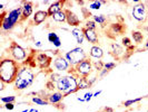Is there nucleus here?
Returning a JSON list of instances; mask_svg holds the SVG:
<instances>
[{
  "mask_svg": "<svg viewBox=\"0 0 148 112\" xmlns=\"http://www.w3.org/2000/svg\"><path fill=\"white\" fill-rule=\"evenodd\" d=\"M71 35L76 39V42H77L78 45H82L84 43V40H85V34H84L82 28H79V27L74 28V29L71 30Z\"/></svg>",
  "mask_w": 148,
  "mask_h": 112,
  "instance_id": "6ab92c4d",
  "label": "nucleus"
},
{
  "mask_svg": "<svg viewBox=\"0 0 148 112\" xmlns=\"http://www.w3.org/2000/svg\"><path fill=\"white\" fill-rule=\"evenodd\" d=\"M105 111L106 112H114V110L111 108H105Z\"/></svg>",
  "mask_w": 148,
  "mask_h": 112,
  "instance_id": "a19ab883",
  "label": "nucleus"
},
{
  "mask_svg": "<svg viewBox=\"0 0 148 112\" xmlns=\"http://www.w3.org/2000/svg\"><path fill=\"white\" fill-rule=\"evenodd\" d=\"M64 97H65L64 93H61V92H59V91H57V92L51 93L50 95H48L47 100H48V102H49L50 104H59L60 102L62 101Z\"/></svg>",
  "mask_w": 148,
  "mask_h": 112,
  "instance_id": "f3484780",
  "label": "nucleus"
},
{
  "mask_svg": "<svg viewBox=\"0 0 148 112\" xmlns=\"http://www.w3.org/2000/svg\"><path fill=\"white\" fill-rule=\"evenodd\" d=\"M49 17L48 13L46 10H37L35 14H34V22L36 25H40Z\"/></svg>",
  "mask_w": 148,
  "mask_h": 112,
  "instance_id": "dca6fc26",
  "label": "nucleus"
},
{
  "mask_svg": "<svg viewBox=\"0 0 148 112\" xmlns=\"http://www.w3.org/2000/svg\"><path fill=\"white\" fill-rule=\"evenodd\" d=\"M115 67H116V63H115V62H107V63L104 64V68H106V70L109 71V72H110L111 70H114Z\"/></svg>",
  "mask_w": 148,
  "mask_h": 112,
  "instance_id": "473e14b6",
  "label": "nucleus"
},
{
  "mask_svg": "<svg viewBox=\"0 0 148 112\" xmlns=\"http://www.w3.org/2000/svg\"><path fill=\"white\" fill-rule=\"evenodd\" d=\"M0 101L3 103V104H7V103H14L16 101L15 95H9V97H2L0 99Z\"/></svg>",
  "mask_w": 148,
  "mask_h": 112,
  "instance_id": "c756f323",
  "label": "nucleus"
},
{
  "mask_svg": "<svg viewBox=\"0 0 148 112\" xmlns=\"http://www.w3.org/2000/svg\"><path fill=\"white\" fill-rule=\"evenodd\" d=\"M101 93H103V90H98V91H96V92L94 93V97H98Z\"/></svg>",
  "mask_w": 148,
  "mask_h": 112,
  "instance_id": "4c0bfd02",
  "label": "nucleus"
},
{
  "mask_svg": "<svg viewBox=\"0 0 148 112\" xmlns=\"http://www.w3.org/2000/svg\"><path fill=\"white\" fill-rule=\"evenodd\" d=\"M32 14H34V3H32V1H22L21 20L28 19Z\"/></svg>",
  "mask_w": 148,
  "mask_h": 112,
  "instance_id": "9d476101",
  "label": "nucleus"
},
{
  "mask_svg": "<svg viewBox=\"0 0 148 112\" xmlns=\"http://www.w3.org/2000/svg\"><path fill=\"white\" fill-rule=\"evenodd\" d=\"M82 30H84V34H85V39L90 44L97 45V43H98V34L96 33V30L87 29V28H84V27H82Z\"/></svg>",
  "mask_w": 148,
  "mask_h": 112,
  "instance_id": "9b49d317",
  "label": "nucleus"
},
{
  "mask_svg": "<svg viewBox=\"0 0 148 112\" xmlns=\"http://www.w3.org/2000/svg\"><path fill=\"white\" fill-rule=\"evenodd\" d=\"M53 67L58 71V72H66L68 71L69 68H70V64H69V62L65 58V56H62V55H58L55 60H53Z\"/></svg>",
  "mask_w": 148,
  "mask_h": 112,
  "instance_id": "1a4fd4ad",
  "label": "nucleus"
},
{
  "mask_svg": "<svg viewBox=\"0 0 148 112\" xmlns=\"http://www.w3.org/2000/svg\"><path fill=\"white\" fill-rule=\"evenodd\" d=\"M51 18L55 20V22H67V11H66V10H61V11H59V13L55 14Z\"/></svg>",
  "mask_w": 148,
  "mask_h": 112,
  "instance_id": "4be33fe9",
  "label": "nucleus"
},
{
  "mask_svg": "<svg viewBox=\"0 0 148 112\" xmlns=\"http://www.w3.org/2000/svg\"><path fill=\"white\" fill-rule=\"evenodd\" d=\"M48 42L49 43H51L55 47H57V48H60L61 47V39L60 37L57 35V33H55V31H50V33H48Z\"/></svg>",
  "mask_w": 148,
  "mask_h": 112,
  "instance_id": "aec40b11",
  "label": "nucleus"
},
{
  "mask_svg": "<svg viewBox=\"0 0 148 112\" xmlns=\"http://www.w3.org/2000/svg\"><path fill=\"white\" fill-rule=\"evenodd\" d=\"M21 6L10 9L8 13H1V29L3 31H10L14 29L17 22L21 20Z\"/></svg>",
  "mask_w": 148,
  "mask_h": 112,
  "instance_id": "f03ea898",
  "label": "nucleus"
},
{
  "mask_svg": "<svg viewBox=\"0 0 148 112\" xmlns=\"http://www.w3.org/2000/svg\"><path fill=\"white\" fill-rule=\"evenodd\" d=\"M97 77H92V79H89V83H90V85H92L94 83L96 82Z\"/></svg>",
  "mask_w": 148,
  "mask_h": 112,
  "instance_id": "ea45409f",
  "label": "nucleus"
},
{
  "mask_svg": "<svg viewBox=\"0 0 148 112\" xmlns=\"http://www.w3.org/2000/svg\"><path fill=\"white\" fill-rule=\"evenodd\" d=\"M145 97H148V95H146V97H135V99H130V100H127V101H125V102L123 103V105H124L125 108H129V106H132V105L136 104V103H138V102L143 101Z\"/></svg>",
  "mask_w": 148,
  "mask_h": 112,
  "instance_id": "b1692460",
  "label": "nucleus"
},
{
  "mask_svg": "<svg viewBox=\"0 0 148 112\" xmlns=\"http://www.w3.org/2000/svg\"><path fill=\"white\" fill-rule=\"evenodd\" d=\"M92 20L98 25L105 26V24L107 22V18L105 15H92Z\"/></svg>",
  "mask_w": 148,
  "mask_h": 112,
  "instance_id": "bb28decb",
  "label": "nucleus"
},
{
  "mask_svg": "<svg viewBox=\"0 0 148 112\" xmlns=\"http://www.w3.org/2000/svg\"><path fill=\"white\" fill-rule=\"evenodd\" d=\"M101 1H98V0H96V1H92V2H90L89 3L88 8L89 9H91V10H99L100 8H101Z\"/></svg>",
  "mask_w": 148,
  "mask_h": 112,
  "instance_id": "c85d7f7f",
  "label": "nucleus"
},
{
  "mask_svg": "<svg viewBox=\"0 0 148 112\" xmlns=\"http://www.w3.org/2000/svg\"><path fill=\"white\" fill-rule=\"evenodd\" d=\"M89 56L91 58H95V60H100L103 56H104V51L100 46L98 45H92L90 51H89Z\"/></svg>",
  "mask_w": 148,
  "mask_h": 112,
  "instance_id": "2eb2a0df",
  "label": "nucleus"
},
{
  "mask_svg": "<svg viewBox=\"0 0 148 112\" xmlns=\"http://www.w3.org/2000/svg\"><path fill=\"white\" fill-rule=\"evenodd\" d=\"M90 86H91V85H90V83H89L88 77H82V76L78 77V89L79 90L89 89Z\"/></svg>",
  "mask_w": 148,
  "mask_h": 112,
  "instance_id": "5701e85b",
  "label": "nucleus"
},
{
  "mask_svg": "<svg viewBox=\"0 0 148 112\" xmlns=\"http://www.w3.org/2000/svg\"><path fill=\"white\" fill-rule=\"evenodd\" d=\"M29 112H38V110L37 109H35V108H30Z\"/></svg>",
  "mask_w": 148,
  "mask_h": 112,
  "instance_id": "37998d69",
  "label": "nucleus"
},
{
  "mask_svg": "<svg viewBox=\"0 0 148 112\" xmlns=\"http://www.w3.org/2000/svg\"><path fill=\"white\" fill-rule=\"evenodd\" d=\"M20 67L18 62L10 57L2 58L0 62V81L5 84L15 83Z\"/></svg>",
  "mask_w": 148,
  "mask_h": 112,
  "instance_id": "f257e3e1",
  "label": "nucleus"
},
{
  "mask_svg": "<svg viewBox=\"0 0 148 112\" xmlns=\"http://www.w3.org/2000/svg\"><path fill=\"white\" fill-rule=\"evenodd\" d=\"M82 97L85 99V101H86V102H90V100L94 97V93H92V92H90V91H88V92H86V93L82 95Z\"/></svg>",
  "mask_w": 148,
  "mask_h": 112,
  "instance_id": "72a5a7b5",
  "label": "nucleus"
},
{
  "mask_svg": "<svg viewBox=\"0 0 148 112\" xmlns=\"http://www.w3.org/2000/svg\"><path fill=\"white\" fill-rule=\"evenodd\" d=\"M64 56L69 62V64H70L71 67H76L80 62H82V61L86 60V58H88L85 51H84V48L80 47V46H77V47H75L73 49L66 52Z\"/></svg>",
  "mask_w": 148,
  "mask_h": 112,
  "instance_id": "39448f33",
  "label": "nucleus"
},
{
  "mask_svg": "<svg viewBox=\"0 0 148 112\" xmlns=\"http://www.w3.org/2000/svg\"><path fill=\"white\" fill-rule=\"evenodd\" d=\"M56 88L61 93H67L69 90L78 89V80L75 75L68 74L60 76L59 80L56 83Z\"/></svg>",
  "mask_w": 148,
  "mask_h": 112,
  "instance_id": "20e7f679",
  "label": "nucleus"
},
{
  "mask_svg": "<svg viewBox=\"0 0 148 112\" xmlns=\"http://www.w3.org/2000/svg\"><path fill=\"white\" fill-rule=\"evenodd\" d=\"M36 61H37V64L41 68H47V67L49 66L50 62H51V58L47 54H45V53H39L36 56Z\"/></svg>",
  "mask_w": 148,
  "mask_h": 112,
  "instance_id": "f8f14e48",
  "label": "nucleus"
},
{
  "mask_svg": "<svg viewBox=\"0 0 148 112\" xmlns=\"http://www.w3.org/2000/svg\"><path fill=\"white\" fill-rule=\"evenodd\" d=\"M9 53L11 55V58L15 60L16 62H22L27 57V52L25 48H22L20 45H18L15 42H11V45L9 47Z\"/></svg>",
  "mask_w": 148,
  "mask_h": 112,
  "instance_id": "423d86ee",
  "label": "nucleus"
},
{
  "mask_svg": "<svg viewBox=\"0 0 148 112\" xmlns=\"http://www.w3.org/2000/svg\"><path fill=\"white\" fill-rule=\"evenodd\" d=\"M66 11H67V24L69 26H73L75 28H77L80 25L79 17L76 15L75 13H73L71 10H66Z\"/></svg>",
  "mask_w": 148,
  "mask_h": 112,
  "instance_id": "ddd939ff",
  "label": "nucleus"
},
{
  "mask_svg": "<svg viewBox=\"0 0 148 112\" xmlns=\"http://www.w3.org/2000/svg\"><path fill=\"white\" fill-rule=\"evenodd\" d=\"M35 81V74L34 72L27 66H21L18 75L16 77V81L14 83L15 89L17 91H22L31 86V84Z\"/></svg>",
  "mask_w": 148,
  "mask_h": 112,
  "instance_id": "7ed1b4c3",
  "label": "nucleus"
},
{
  "mask_svg": "<svg viewBox=\"0 0 148 112\" xmlns=\"http://www.w3.org/2000/svg\"><path fill=\"white\" fill-rule=\"evenodd\" d=\"M125 30V27L119 24V22H115V24H111L110 27H109V33L114 34V36H118V35H121Z\"/></svg>",
  "mask_w": 148,
  "mask_h": 112,
  "instance_id": "412c9836",
  "label": "nucleus"
},
{
  "mask_svg": "<svg viewBox=\"0 0 148 112\" xmlns=\"http://www.w3.org/2000/svg\"><path fill=\"white\" fill-rule=\"evenodd\" d=\"M47 86H48V89H49V90L55 89V84H53V82H51V81L47 83Z\"/></svg>",
  "mask_w": 148,
  "mask_h": 112,
  "instance_id": "e433bc0d",
  "label": "nucleus"
},
{
  "mask_svg": "<svg viewBox=\"0 0 148 112\" xmlns=\"http://www.w3.org/2000/svg\"><path fill=\"white\" fill-rule=\"evenodd\" d=\"M104 64L101 61H96L95 63H92V66L96 68L97 71H101V70H104Z\"/></svg>",
  "mask_w": 148,
  "mask_h": 112,
  "instance_id": "2f4dec72",
  "label": "nucleus"
},
{
  "mask_svg": "<svg viewBox=\"0 0 148 112\" xmlns=\"http://www.w3.org/2000/svg\"><path fill=\"white\" fill-rule=\"evenodd\" d=\"M132 37H133L134 42H135L136 44H140V43H143L144 35H143V33L139 31V30H135V31L132 33Z\"/></svg>",
  "mask_w": 148,
  "mask_h": 112,
  "instance_id": "393cba45",
  "label": "nucleus"
},
{
  "mask_svg": "<svg viewBox=\"0 0 148 112\" xmlns=\"http://www.w3.org/2000/svg\"><path fill=\"white\" fill-rule=\"evenodd\" d=\"M108 72H109V71H107L106 68H104V70H101V71H100V73H99V77H101V79H103V77H104L105 75L108 74Z\"/></svg>",
  "mask_w": 148,
  "mask_h": 112,
  "instance_id": "c9c22d12",
  "label": "nucleus"
},
{
  "mask_svg": "<svg viewBox=\"0 0 148 112\" xmlns=\"http://www.w3.org/2000/svg\"><path fill=\"white\" fill-rule=\"evenodd\" d=\"M110 52L111 55L115 57V58H120L123 55H124V48L121 47V45L117 44V43H112L110 45Z\"/></svg>",
  "mask_w": 148,
  "mask_h": 112,
  "instance_id": "a211bd4d",
  "label": "nucleus"
},
{
  "mask_svg": "<svg viewBox=\"0 0 148 112\" xmlns=\"http://www.w3.org/2000/svg\"><path fill=\"white\" fill-rule=\"evenodd\" d=\"M35 46H36V48H40V47H42V43H41L40 40H37V42L35 43Z\"/></svg>",
  "mask_w": 148,
  "mask_h": 112,
  "instance_id": "58836bf2",
  "label": "nucleus"
},
{
  "mask_svg": "<svg viewBox=\"0 0 148 112\" xmlns=\"http://www.w3.org/2000/svg\"><path fill=\"white\" fill-rule=\"evenodd\" d=\"M3 8H5V6H3V5H2V3H0V9H1V10H2V9H3Z\"/></svg>",
  "mask_w": 148,
  "mask_h": 112,
  "instance_id": "c03bdc74",
  "label": "nucleus"
},
{
  "mask_svg": "<svg viewBox=\"0 0 148 112\" xmlns=\"http://www.w3.org/2000/svg\"><path fill=\"white\" fill-rule=\"evenodd\" d=\"M77 101H79V102H86L84 97H77Z\"/></svg>",
  "mask_w": 148,
  "mask_h": 112,
  "instance_id": "79ce46f5",
  "label": "nucleus"
},
{
  "mask_svg": "<svg viewBox=\"0 0 148 112\" xmlns=\"http://www.w3.org/2000/svg\"><path fill=\"white\" fill-rule=\"evenodd\" d=\"M132 16L137 22H145L147 18V8L145 6V3H143V2L135 3L132 9Z\"/></svg>",
  "mask_w": 148,
  "mask_h": 112,
  "instance_id": "6e6552de",
  "label": "nucleus"
},
{
  "mask_svg": "<svg viewBox=\"0 0 148 112\" xmlns=\"http://www.w3.org/2000/svg\"><path fill=\"white\" fill-rule=\"evenodd\" d=\"M31 102H32V103H35L36 105H48V104H50V103L48 102V100H47V99H42V97H31Z\"/></svg>",
  "mask_w": 148,
  "mask_h": 112,
  "instance_id": "a878e982",
  "label": "nucleus"
},
{
  "mask_svg": "<svg viewBox=\"0 0 148 112\" xmlns=\"http://www.w3.org/2000/svg\"><path fill=\"white\" fill-rule=\"evenodd\" d=\"M96 27H97V24L94 20H87L86 24H85V26H84V28L92 29V30H96Z\"/></svg>",
  "mask_w": 148,
  "mask_h": 112,
  "instance_id": "7c9ffc66",
  "label": "nucleus"
},
{
  "mask_svg": "<svg viewBox=\"0 0 148 112\" xmlns=\"http://www.w3.org/2000/svg\"><path fill=\"white\" fill-rule=\"evenodd\" d=\"M2 108L8 110V111H12V110L15 109V104H14V103H7V104H3Z\"/></svg>",
  "mask_w": 148,
  "mask_h": 112,
  "instance_id": "f704fd0d",
  "label": "nucleus"
},
{
  "mask_svg": "<svg viewBox=\"0 0 148 112\" xmlns=\"http://www.w3.org/2000/svg\"><path fill=\"white\" fill-rule=\"evenodd\" d=\"M62 6H64V2H61V1H52V3L48 7V10H47L48 15L50 16V17H52L55 14H57V13H59L61 10H64Z\"/></svg>",
  "mask_w": 148,
  "mask_h": 112,
  "instance_id": "4468645a",
  "label": "nucleus"
},
{
  "mask_svg": "<svg viewBox=\"0 0 148 112\" xmlns=\"http://www.w3.org/2000/svg\"><path fill=\"white\" fill-rule=\"evenodd\" d=\"M74 68H75V72H76V75L82 76V77H88L89 74L91 73L94 66H92L91 61L89 60V58H86V60H84L82 62H80Z\"/></svg>",
  "mask_w": 148,
  "mask_h": 112,
  "instance_id": "0eeeda50",
  "label": "nucleus"
},
{
  "mask_svg": "<svg viewBox=\"0 0 148 112\" xmlns=\"http://www.w3.org/2000/svg\"><path fill=\"white\" fill-rule=\"evenodd\" d=\"M147 112H148V110H147Z\"/></svg>",
  "mask_w": 148,
  "mask_h": 112,
  "instance_id": "49530a36",
  "label": "nucleus"
},
{
  "mask_svg": "<svg viewBox=\"0 0 148 112\" xmlns=\"http://www.w3.org/2000/svg\"><path fill=\"white\" fill-rule=\"evenodd\" d=\"M121 42H123V45L126 47L128 52H129V51H134V49H135V46L132 44V40H130V38H129V37H124L123 39H121Z\"/></svg>",
  "mask_w": 148,
  "mask_h": 112,
  "instance_id": "cd10ccee",
  "label": "nucleus"
},
{
  "mask_svg": "<svg viewBox=\"0 0 148 112\" xmlns=\"http://www.w3.org/2000/svg\"><path fill=\"white\" fill-rule=\"evenodd\" d=\"M145 48H148V40L145 43Z\"/></svg>",
  "mask_w": 148,
  "mask_h": 112,
  "instance_id": "a18cd8bd",
  "label": "nucleus"
}]
</instances>
